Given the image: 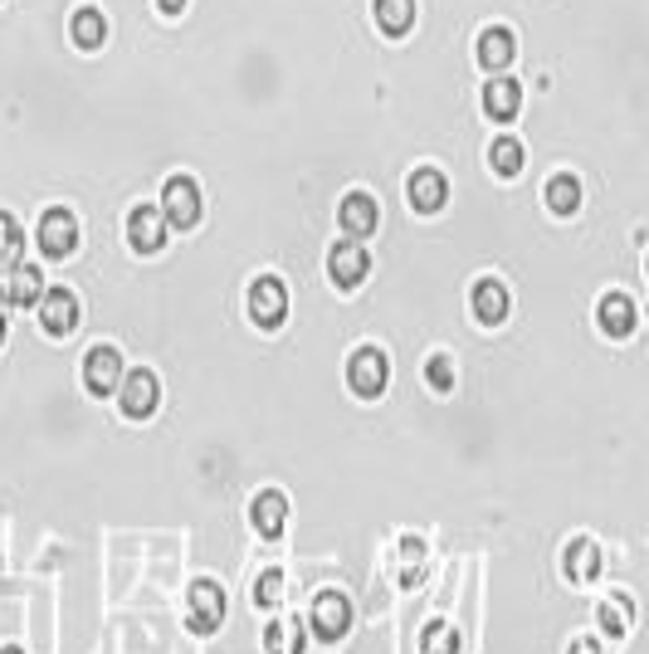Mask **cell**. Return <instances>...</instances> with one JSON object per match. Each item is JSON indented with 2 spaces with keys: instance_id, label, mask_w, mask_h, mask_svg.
Returning a JSON list of instances; mask_svg holds the SVG:
<instances>
[{
  "instance_id": "cell-22",
  "label": "cell",
  "mask_w": 649,
  "mask_h": 654,
  "mask_svg": "<svg viewBox=\"0 0 649 654\" xmlns=\"http://www.w3.org/2000/svg\"><path fill=\"white\" fill-rule=\"evenodd\" d=\"M371 15L386 40H401L415 25V0H371Z\"/></svg>"
},
{
  "instance_id": "cell-37",
  "label": "cell",
  "mask_w": 649,
  "mask_h": 654,
  "mask_svg": "<svg viewBox=\"0 0 649 654\" xmlns=\"http://www.w3.org/2000/svg\"><path fill=\"white\" fill-rule=\"evenodd\" d=\"M645 274H649V259H645Z\"/></svg>"
},
{
  "instance_id": "cell-25",
  "label": "cell",
  "mask_w": 649,
  "mask_h": 654,
  "mask_svg": "<svg viewBox=\"0 0 649 654\" xmlns=\"http://www.w3.org/2000/svg\"><path fill=\"white\" fill-rule=\"evenodd\" d=\"M488 166H494V176H504V182H512V176L528 166V152H522V142L518 138H498L494 146H488Z\"/></svg>"
},
{
  "instance_id": "cell-31",
  "label": "cell",
  "mask_w": 649,
  "mask_h": 654,
  "mask_svg": "<svg viewBox=\"0 0 649 654\" xmlns=\"http://www.w3.org/2000/svg\"><path fill=\"white\" fill-rule=\"evenodd\" d=\"M255 601L264 606V611H273V606L283 601V571H264V577L255 581Z\"/></svg>"
},
{
  "instance_id": "cell-28",
  "label": "cell",
  "mask_w": 649,
  "mask_h": 654,
  "mask_svg": "<svg viewBox=\"0 0 649 654\" xmlns=\"http://www.w3.org/2000/svg\"><path fill=\"white\" fill-rule=\"evenodd\" d=\"M420 650H425V654H459V630L444 625V620H435V625H425Z\"/></svg>"
},
{
  "instance_id": "cell-21",
  "label": "cell",
  "mask_w": 649,
  "mask_h": 654,
  "mask_svg": "<svg viewBox=\"0 0 649 654\" xmlns=\"http://www.w3.org/2000/svg\"><path fill=\"white\" fill-rule=\"evenodd\" d=\"M249 523H255V533L279 537L283 523H289V499H283L279 489H264V493L255 499V509H249Z\"/></svg>"
},
{
  "instance_id": "cell-32",
  "label": "cell",
  "mask_w": 649,
  "mask_h": 654,
  "mask_svg": "<svg viewBox=\"0 0 649 654\" xmlns=\"http://www.w3.org/2000/svg\"><path fill=\"white\" fill-rule=\"evenodd\" d=\"M401 552H405V571H401V581H405V586H415V581H420V552H425V547H420V537H405Z\"/></svg>"
},
{
  "instance_id": "cell-15",
  "label": "cell",
  "mask_w": 649,
  "mask_h": 654,
  "mask_svg": "<svg viewBox=\"0 0 649 654\" xmlns=\"http://www.w3.org/2000/svg\"><path fill=\"white\" fill-rule=\"evenodd\" d=\"M512 59H518V35H512L508 25H488L484 35H478V64H484L488 74H508Z\"/></svg>"
},
{
  "instance_id": "cell-30",
  "label": "cell",
  "mask_w": 649,
  "mask_h": 654,
  "mask_svg": "<svg viewBox=\"0 0 649 654\" xmlns=\"http://www.w3.org/2000/svg\"><path fill=\"white\" fill-rule=\"evenodd\" d=\"M425 381L440 391V396H444V391H454V362H450V357H444V352L430 357V362H425Z\"/></svg>"
},
{
  "instance_id": "cell-3",
  "label": "cell",
  "mask_w": 649,
  "mask_h": 654,
  "mask_svg": "<svg viewBox=\"0 0 649 654\" xmlns=\"http://www.w3.org/2000/svg\"><path fill=\"white\" fill-rule=\"evenodd\" d=\"M386 381H391V362H386L381 347H357L347 362V386L357 391L361 401H376L386 391Z\"/></svg>"
},
{
  "instance_id": "cell-17",
  "label": "cell",
  "mask_w": 649,
  "mask_h": 654,
  "mask_svg": "<svg viewBox=\"0 0 649 654\" xmlns=\"http://www.w3.org/2000/svg\"><path fill=\"white\" fill-rule=\"evenodd\" d=\"M596 323H601V333L606 337H630L635 333V298L630 293H606V298L596 303Z\"/></svg>"
},
{
  "instance_id": "cell-33",
  "label": "cell",
  "mask_w": 649,
  "mask_h": 654,
  "mask_svg": "<svg viewBox=\"0 0 649 654\" xmlns=\"http://www.w3.org/2000/svg\"><path fill=\"white\" fill-rule=\"evenodd\" d=\"M156 10H162V15H181V10H186V0H156Z\"/></svg>"
},
{
  "instance_id": "cell-24",
  "label": "cell",
  "mask_w": 649,
  "mask_h": 654,
  "mask_svg": "<svg viewBox=\"0 0 649 654\" xmlns=\"http://www.w3.org/2000/svg\"><path fill=\"white\" fill-rule=\"evenodd\" d=\"M566 577L572 581H596L601 577V547L591 543V537L566 543Z\"/></svg>"
},
{
  "instance_id": "cell-23",
  "label": "cell",
  "mask_w": 649,
  "mask_h": 654,
  "mask_svg": "<svg viewBox=\"0 0 649 654\" xmlns=\"http://www.w3.org/2000/svg\"><path fill=\"white\" fill-rule=\"evenodd\" d=\"M542 200H547V210H552V216H576L581 210V176L576 172H556L552 182L542 186Z\"/></svg>"
},
{
  "instance_id": "cell-4",
  "label": "cell",
  "mask_w": 649,
  "mask_h": 654,
  "mask_svg": "<svg viewBox=\"0 0 649 654\" xmlns=\"http://www.w3.org/2000/svg\"><path fill=\"white\" fill-rule=\"evenodd\" d=\"M249 318H255V327H264V333L283 327V318H289V288H283V279L259 274L249 284Z\"/></svg>"
},
{
  "instance_id": "cell-12",
  "label": "cell",
  "mask_w": 649,
  "mask_h": 654,
  "mask_svg": "<svg viewBox=\"0 0 649 654\" xmlns=\"http://www.w3.org/2000/svg\"><path fill=\"white\" fill-rule=\"evenodd\" d=\"M128 244L137 254H156V250H166V216L162 210H152V206H132V216H128Z\"/></svg>"
},
{
  "instance_id": "cell-27",
  "label": "cell",
  "mask_w": 649,
  "mask_h": 654,
  "mask_svg": "<svg viewBox=\"0 0 649 654\" xmlns=\"http://www.w3.org/2000/svg\"><path fill=\"white\" fill-rule=\"evenodd\" d=\"M20 250H25V235H20L10 210H0V274H10L20 264Z\"/></svg>"
},
{
  "instance_id": "cell-2",
  "label": "cell",
  "mask_w": 649,
  "mask_h": 654,
  "mask_svg": "<svg viewBox=\"0 0 649 654\" xmlns=\"http://www.w3.org/2000/svg\"><path fill=\"white\" fill-rule=\"evenodd\" d=\"M162 216H166V225H176V230H196L201 216H205L196 176H171L162 186Z\"/></svg>"
},
{
  "instance_id": "cell-20",
  "label": "cell",
  "mask_w": 649,
  "mask_h": 654,
  "mask_svg": "<svg viewBox=\"0 0 649 654\" xmlns=\"http://www.w3.org/2000/svg\"><path fill=\"white\" fill-rule=\"evenodd\" d=\"M508 308H512V298H508L504 279H478L474 284V318L484 327H498L508 318Z\"/></svg>"
},
{
  "instance_id": "cell-34",
  "label": "cell",
  "mask_w": 649,
  "mask_h": 654,
  "mask_svg": "<svg viewBox=\"0 0 649 654\" xmlns=\"http://www.w3.org/2000/svg\"><path fill=\"white\" fill-rule=\"evenodd\" d=\"M572 654H601V650H596V640H576Z\"/></svg>"
},
{
  "instance_id": "cell-19",
  "label": "cell",
  "mask_w": 649,
  "mask_h": 654,
  "mask_svg": "<svg viewBox=\"0 0 649 654\" xmlns=\"http://www.w3.org/2000/svg\"><path fill=\"white\" fill-rule=\"evenodd\" d=\"M68 40H74V50H84V54L102 50V40H108V15H102L98 6L74 10V15H68Z\"/></svg>"
},
{
  "instance_id": "cell-35",
  "label": "cell",
  "mask_w": 649,
  "mask_h": 654,
  "mask_svg": "<svg viewBox=\"0 0 649 654\" xmlns=\"http://www.w3.org/2000/svg\"><path fill=\"white\" fill-rule=\"evenodd\" d=\"M0 342H6V303H0Z\"/></svg>"
},
{
  "instance_id": "cell-9",
  "label": "cell",
  "mask_w": 649,
  "mask_h": 654,
  "mask_svg": "<svg viewBox=\"0 0 649 654\" xmlns=\"http://www.w3.org/2000/svg\"><path fill=\"white\" fill-rule=\"evenodd\" d=\"M40 250H44V259H68V254L78 250V220H74V210H64V206L44 210V220H40Z\"/></svg>"
},
{
  "instance_id": "cell-36",
  "label": "cell",
  "mask_w": 649,
  "mask_h": 654,
  "mask_svg": "<svg viewBox=\"0 0 649 654\" xmlns=\"http://www.w3.org/2000/svg\"><path fill=\"white\" fill-rule=\"evenodd\" d=\"M0 654H25V650H15V645H10V650H0Z\"/></svg>"
},
{
  "instance_id": "cell-29",
  "label": "cell",
  "mask_w": 649,
  "mask_h": 654,
  "mask_svg": "<svg viewBox=\"0 0 649 654\" xmlns=\"http://www.w3.org/2000/svg\"><path fill=\"white\" fill-rule=\"evenodd\" d=\"M601 630H606V635H615V640L630 630V606H625V596H610V601H601Z\"/></svg>"
},
{
  "instance_id": "cell-26",
  "label": "cell",
  "mask_w": 649,
  "mask_h": 654,
  "mask_svg": "<svg viewBox=\"0 0 649 654\" xmlns=\"http://www.w3.org/2000/svg\"><path fill=\"white\" fill-rule=\"evenodd\" d=\"M264 645L269 654H303V625L299 620H273L264 630Z\"/></svg>"
},
{
  "instance_id": "cell-6",
  "label": "cell",
  "mask_w": 649,
  "mask_h": 654,
  "mask_svg": "<svg viewBox=\"0 0 649 654\" xmlns=\"http://www.w3.org/2000/svg\"><path fill=\"white\" fill-rule=\"evenodd\" d=\"M367 274H371V254L361 250V240H337L333 250H327V279H333L342 293L361 288Z\"/></svg>"
},
{
  "instance_id": "cell-8",
  "label": "cell",
  "mask_w": 649,
  "mask_h": 654,
  "mask_svg": "<svg viewBox=\"0 0 649 654\" xmlns=\"http://www.w3.org/2000/svg\"><path fill=\"white\" fill-rule=\"evenodd\" d=\"M122 352L118 347H94V352L84 357V386H88V396H112V391L122 386Z\"/></svg>"
},
{
  "instance_id": "cell-13",
  "label": "cell",
  "mask_w": 649,
  "mask_h": 654,
  "mask_svg": "<svg viewBox=\"0 0 649 654\" xmlns=\"http://www.w3.org/2000/svg\"><path fill=\"white\" fill-rule=\"evenodd\" d=\"M40 327L50 337H68L78 327V298L68 288H44L40 298Z\"/></svg>"
},
{
  "instance_id": "cell-14",
  "label": "cell",
  "mask_w": 649,
  "mask_h": 654,
  "mask_svg": "<svg viewBox=\"0 0 649 654\" xmlns=\"http://www.w3.org/2000/svg\"><path fill=\"white\" fill-rule=\"evenodd\" d=\"M347 625H351V601H347V596H342V591L317 596V606H313L317 640H342V635H347Z\"/></svg>"
},
{
  "instance_id": "cell-1",
  "label": "cell",
  "mask_w": 649,
  "mask_h": 654,
  "mask_svg": "<svg viewBox=\"0 0 649 654\" xmlns=\"http://www.w3.org/2000/svg\"><path fill=\"white\" fill-rule=\"evenodd\" d=\"M601 15V25H606V35L615 40V50H620V59L630 64L635 78H649V30L635 20L630 0H591Z\"/></svg>"
},
{
  "instance_id": "cell-10",
  "label": "cell",
  "mask_w": 649,
  "mask_h": 654,
  "mask_svg": "<svg viewBox=\"0 0 649 654\" xmlns=\"http://www.w3.org/2000/svg\"><path fill=\"white\" fill-rule=\"evenodd\" d=\"M337 225L347 240H367V235H376V225H381V206H376V196H367V190H347L337 206Z\"/></svg>"
},
{
  "instance_id": "cell-5",
  "label": "cell",
  "mask_w": 649,
  "mask_h": 654,
  "mask_svg": "<svg viewBox=\"0 0 649 654\" xmlns=\"http://www.w3.org/2000/svg\"><path fill=\"white\" fill-rule=\"evenodd\" d=\"M118 405H122V415H128V421H152L156 405H162V381H156L147 367L128 371V377H122V386H118Z\"/></svg>"
},
{
  "instance_id": "cell-16",
  "label": "cell",
  "mask_w": 649,
  "mask_h": 654,
  "mask_svg": "<svg viewBox=\"0 0 649 654\" xmlns=\"http://www.w3.org/2000/svg\"><path fill=\"white\" fill-rule=\"evenodd\" d=\"M484 112H488V118H494V122H512V118H518V112H522V84H518V78H488V84H484Z\"/></svg>"
},
{
  "instance_id": "cell-7",
  "label": "cell",
  "mask_w": 649,
  "mask_h": 654,
  "mask_svg": "<svg viewBox=\"0 0 649 654\" xmlns=\"http://www.w3.org/2000/svg\"><path fill=\"white\" fill-rule=\"evenodd\" d=\"M405 196H410V210L420 216H440L444 200H450V182H444L440 166H415L405 182Z\"/></svg>"
},
{
  "instance_id": "cell-18",
  "label": "cell",
  "mask_w": 649,
  "mask_h": 654,
  "mask_svg": "<svg viewBox=\"0 0 649 654\" xmlns=\"http://www.w3.org/2000/svg\"><path fill=\"white\" fill-rule=\"evenodd\" d=\"M44 298V274L34 264H15L10 269V284L0 288V303L6 308H34Z\"/></svg>"
},
{
  "instance_id": "cell-11",
  "label": "cell",
  "mask_w": 649,
  "mask_h": 654,
  "mask_svg": "<svg viewBox=\"0 0 649 654\" xmlns=\"http://www.w3.org/2000/svg\"><path fill=\"white\" fill-rule=\"evenodd\" d=\"M220 625H225V591L215 581H196L191 586V630L215 635Z\"/></svg>"
}]
</instances>
